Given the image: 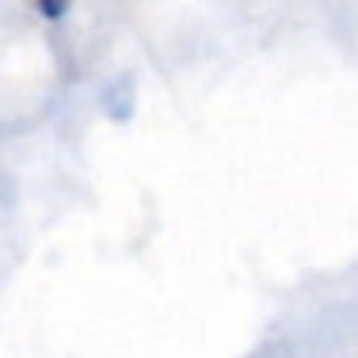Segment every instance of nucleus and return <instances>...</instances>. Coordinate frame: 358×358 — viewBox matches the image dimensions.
<instances>
[{
	"mask_svg": "<svg viewBox=\"0 0 358 358\" xmlns=\"http://www.w3.org/2000/svg\"><path fill=\"white\" fill-rule=\"evenodd\" d=\"M35 4H38V12L46 15V20H62V15L69 12L73 0H35Z\"/></svg>",
	"mask_w": 358,
	"mask_h": 358,
	"instance_id": "obj_1",
	"label": "nucleus"
}]
</instances>
